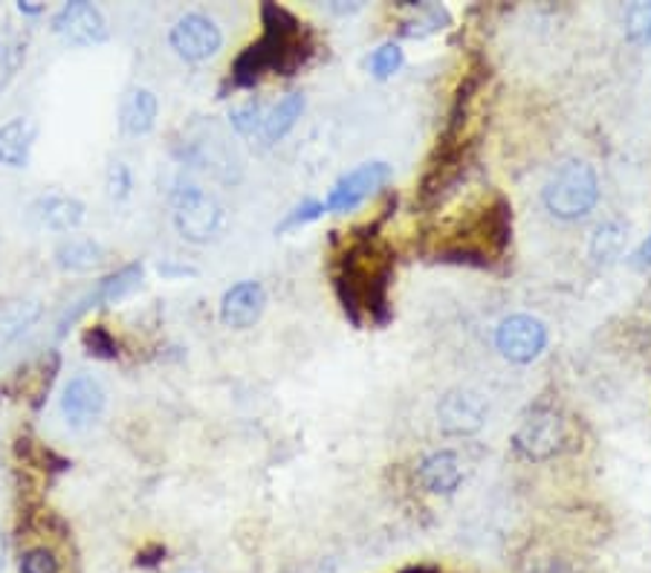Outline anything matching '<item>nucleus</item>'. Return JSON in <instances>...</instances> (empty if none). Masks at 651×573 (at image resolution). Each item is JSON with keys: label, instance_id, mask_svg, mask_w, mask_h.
<instances>
[{"label": "nucleus", "instance_id": "nucleus-19", "mask_svg": "<svg viewBox=\"0 0 651 573\" xmlns=\"http://www.w3.org/2000/svg\"><path fill=\"white\" fill-rule=\"evenodd\" d=\"M145 269L142 264H128L119 273L108 276L105 281H99L90 298H93V305H116V302H125L128 296L139 290V284H142Z\"/></svg>", "mask_w": 651, "mask_h": 573}, {"label": "nucleus", "instance_id": "nucleus-30", "mask_svg": "<svg viewBox=\"0 0 651 573\" xmlns=\"http://www.w3.org/2000/svg\"><path fill=\"white\" fill-rule=\"evenodd\" d=\"M524 573H576L568 559H559L553 553H533L524 562Z\"/></svg>", "mask_w": 651, "mask_h": 573}, {"label": "nucleus", "instance_id": "nucleus-10", "mask_svg": "<svg viewBox=\"0 0 651 573\" xmlns=\"http://www.w3.org/2000/svg\"><path fill=\"white\" fill-rule=\"evenodd\" d=\"M391 180V166L385 162H365V166L347 171L331 189L325 200V211H354Z\"/></svg>", "mask_w": 651, "mask_h": 573}, {"label": "nucleus", "instance_id": "nucleus-21", "mask_svg": "<svg viewBox=\"0 0 651 573\" xmlns=\"http://www.w3.org/2000/svg\"><path fill=\"white\" fill-rule=\"evenodd\" d=\"M38 313H41L38 302H18V305H9L7 310H3V316H0V336H3V339L18 336L21 330H27V325H32V322L38 319Z\"/></svg>", "mask_w": 651, "mask_h": 573}, {"label": "nucleus", "instance_id": "nucleus-14", "mask_svg": "<svg viewBox=\"0 0 651 573\" xmlns=\"http://www.w3.org/2000/svg\"><path fill=\"white\" fill-rule=\"evenodd\" d=\"M420 486L432 495H452L463 484V466L455 452H432L417 466Z\"/></svg>", "mask_w": 651, "mask_h": 573}, {"label": "nucleus", "instance_id": "nucleus-2", "mask_svg": "<svg viewBox=\"0 0 651 573\" xmlns=\"http://www.w3.org/2000/svg\"><path fill=\"white\" fill-rule=\"evenodd\" d=\"M264 36L240 52L231 65V88H255L267 73L293 76L310 59L313 41L293 12L264 3L260 9Z\"/></svg>", "mask_w": 651, "mask_h": 573}, {"label": "nucleus", "instance_id": "nucleus-20", "mask_svg": "<svg viewBox=\"0 0 651 573\" xmlns=\"http://www.w3.org/2000/svg\"><path fill=\"white\" fill-rule=\"evenodd\" d=\"M302 110H304L302 93L284 96L282 102L275 105V108L267 113V122H264V131H260L264 146H275L278 139L287 137V134L293 131V125L298 122V117H302Z\"/></svg>", "mask_w": 651, "mask_h": 573}, {"label": "nucleus", "instance_id": "nucleus-1", "mask_svg": "<svg viewBox=\"0 0 651 573\" xmlns=\"http://www.w3.org/2000/svg\"><path fill=\"white\" fill-rule=\"evenodd\" d=\"M391 278H394V255L376 238V224L365 226V233H354L336 261L333 287L345 307V316L356 327H362L365 319L374 325H385L391 319Z\"/></svg>", "mask_w": 651, "mask_h": 573}, {"label": "nucleus", "instance_id": "nucleus-6", "mask_svg": "<svg viewBox=\"0 0 651 573\" xmlns=\"http://www.w3.org/2000/svg\"><path fill=\"white\" fill-rule=\"evenodd\" d=\"M226 215L209 191L183 186L174 191V226L188 244H209L224 233Z\"/></svg>", "mask_w": 651, "mask_h": 573}, {"label": "nucleus", "instance_id": "nucleus-5", "mask_svg": "<svg viewBox=\"0 0 651 573\" xmlns=\"http://www.w3.org/2000/svg\"><path fill=\"white\" fill-rule=\"evenodd\" d=\"M564 443H568V423L559 414V408L550 403L530 406L521 414V423L513 432L515 455L530 464H542V461L556 457L564 449Z\"/></svg>", "mask_w": 651, "mask_h": 573}, {"label": "nucleus", "instance_id": "nucleus-4", "mask_svg": "<svg viewBox=\"0 0 651 573\" xmlns=\"http://www.w3.org/2000/svg\"><path fill=\"white\" fill-rule=\"evenodd\" d=\"M542 200L553 218H585L600 204V177L588 162H564L544 186Z\"/></svg>", "mask_w": 651, "mask_h": 573}, {"label": "nucleus", "instance_id": "nucleus-34", "mask_svg": "<svg viewBox=\"0 0 651 573\" xmlns=\"http://www.w3.org/2000/svg\"><path fill=\"white\" fill-rule=\"evenodd\" d=\"M7 565V539H3V533H0V567Z\"/></svg>", "mask_w": 651, "mask_h": 573}, {"label": "nucleus", "instance_id": "nucleus-18", "mask_svg": "<svg viewBox=\"0 0 651 573\" xmlns=\"http://www.w3.org/2000/svg\"><path fill=\"white\" fill-rule=\"evenodd\" d=\"M56 264L70 273H90L105 264V249L93 238H67L56 247Z\"/></svg>", "mask_w": 651, "mask_h": 573}, {"label": "nucleus", "instance_id": "nucleus-23", "mask_svg": "<svg viewBox=\"0 0 651 573\" xmlns=\"http://www.w3.org/2000/svg\"><path fill=\"white\" fill-rule=\"evenodd\" d=\"M625 36L634 45H651V3H634L625 12Z\"/></svg>", "mask_w": 651, "mask_h": 573}, {"label": "nucleus", "instance_id": "nucleus-33", "mask_svg": "<svg viewBox=\"0 0 651 573\" xmlns=\"http://www.w3.org/2000/svg\"><path fill=\"white\" fill-rule=\"evenodd\" d=\"M18 12H21V16H41L43 7L41 3H18Z\"/></svg>", "mask_w": 651, "mask_h": 573}, {"label": "nucleus", "instance_id": "nucleus-25", "mask_svg": "<svg viewBox=\"0 0 651 573\" xmlns=\"http://www.w3.org/2000/svg\"><path fill=\"white\" fill-rule=\"evenodd\" d=\"M620 244H622V226L620 224H605L596 229V235H593V244H591V253L596 261H608V258H614L617 253H620Z\"/></svg>", "mask_w": 651, "mask_h": 573}, {"label": "nucleus", "instance_id": "nucleus-8", "mask_svg": "<svg viewBox=\"0 0 651 573\" xmlns=\"http://www.w3.org/2000/svg\"><path fill=\"white\" fill-rule=\"evenodd\" d=\"M171 50L186 61H209L211 56L220 52L224 47V32L211 21L209 16H200V12H188L180 21L171 27Z\"/></svg>", "mask_w": 651, "mask_h": 573}, {"label": "nucleus", "instance_id": "nucleus-31", "mask_svg": "<svg viewBox=\"0 0 651 573\" xmlns=\"http://www.w3.org/2000/svg\"><path fill=\"white\" fill-rule=\"evenodd\" d=\"M631 264H634L637 269H649L651 267V235L649 238L637 247V253L631 255Z\"/></svg>", "mask_w": 651, "mask_h": 573}, {"label": "nucleus", "instance_id": "nucleus-16", "mask_svg": "<svg viewBox=\"0 0 651 573\" xmlns=\"http://www.w3.org/2000/svg\"><path fill=\"white\" fill-rule=\"evenodd\" d=\"M32 218L52 233H72L85 220V204L70 195H43L32 204Z\"/></svg>", "mask_w": 651, "mask_h": 573}, {"label": "nucleus", "instance_id": "nucleus-27", "mask_svg": "<svg viewBox=\"0 0 651 573\" xmlns=\"http://www.w3.org/2000/svg\"><path fill=\"white\" fill-rule=\"evenodd\" d=\"M21 573H61L58 567V559L52 556V551L47 547H32L21 556Z\"/></svg>", "mask_w": 651, "mask_h": 573}, {"label": "nucleus", "instance_id": "nucleus-32", "mask_svg": "<svg viewBox=\"0 0 651 573\" xmlns=\"http://www.w3.org/2000/svg\"><path fill=\"white\" fill-rule=\"evenodd\" d=\"M162 276H195V269L191 267H159Z\"/></svg>", "mask_w": 651, "mask_h": 573}, {"label": "nucleus", "instance_id": "nucleus-24", "mask_svg": "<svg viewBox=\"0 0 651 573\" xmlns=\"http://www.w3.org/2000/svg\"><path fill=\"white\" fill-rule=\"evenodd\" d=\"M403 50L397 45H383L379 50H374V56L368 59V70L376 79H391L403 67Z\"/></svg>", "mask_w": 651, "mask_h": 573}, {"label": "nucleus", "instance_id": "nucleus-11", "mask_svg": "<svg viewBox=\"0 0 651 573\" xmlns=\"http://www.w3.org/2000/svg\"><path fill=\"white\" fill-rule=\"evenodd\" d=\"M105 388H101L99 379L79 374L65 385V394H61V417L70 428L81 432V428L93 426L96 421L105 412Z\"/></svg>", "mask_w": 651, "mask_h": 573}, {"label": "nucleus", "instance_id": "nucleus-17", "mask_svg": "<svg viewBox=\"0 0 651 573\" xmlns=\"http://www.w3.org/2000/svg\"><path fill=\"white\" fill-rule=\"evenodd\" d=\"M159 113L157 96L148 88H134L125 93L122 105H119V128L128 137H145L154 131Z\"/></svg>", "mask_w": 651, "mask_h": 573}, {"label": "nucleus", "instance_id": "nucleus-28", "mask_svg": "<svg viewBox=\"0 0 651 573\" xmlns=\"http://www.w3.org/2000/svg\"><path fill=\"white\" fill-rule=\"evenodd\" d=\"M322 215H325V204H318V200H307V204L296 206V209L289 211L287 218H284V224L275 226V233H289V229L310 224V220L322 218Z\"/></svg>", "mask_w": 651, "mask_h": 573}, {"label": "nucleus", "instance_id": "nucleus-15", "mask_svg": "<svg viewBox=\"0 0 651 573\" xmlns=\"http://www.w3.org/2000/svg\"><path fill=\"white\" fill-rule=\"evenodd\" d=\"M38 137V122L29 117L9 119L0 125V166L27 168L32 157V146Z\"/></svg>", "mask_w": 651, "mask_h": 573}, {"label": "nucleus", "instance_id": "nucleus-7", "mask_svg": "<svg viewBox=\"0 0 651 573\" xmlns=\"http://www.w3.org/2000/svg\"><path fill=\"white\" fill-rule=\"evenodd\" d=\"M550 334L542 319L527 316V313H515L506 316L495 330V348L501 350L504 359L515 365H527L544 354Z\"/></svg>", "mask_w": 651, "mask_h": 573}, {"label": "nucleus", "instance_id": "nucleus-12", "mask_svg": "<svg viewBox=\"0 0 651 573\" xmlns=\"http://www.w3.org/2000/svg\"><path fill=\"white\" fill-rule=\"evenodd\" d=\"M437 421H441V428L446 435H477L486 423L484 399L472 392H448L437 406Z\"/></svg>", "mask_w": 651, "mask_h": 573}, {"label": "nucleus", "instance_id": "nucleus-9", "mask_svg": "<svg viewBox=\"0 0 651 573\" xmlns=\"http://www.w3.org/2000/svg\"><path fill=\"white\" fill-rule=\"evenodd\" d=\"M52 32L72 47L105 45L110 36L105 12L93 3H87V0H76V3L58 9V16L52 18Z\"/></svg>", "mask_w": 651, "mask_h": 573}, {"label": "nucleus", "instance_id": "nucleus-26", "mask_svg": "<svg viewBox=\"0 0 651 573\" xmlns=\"http://www.w3.org/2000/svg\"><path fill=\"white\" fill-rule=\"evenodd\" d=\"M85 348H87V354L96 356V359H116V354H119V350H116V339L101 325L87 327Z\"/></svg>", "mask_w": 651, "mask_h": 573}, {"label": "nucleus", "instance_id": "nucleus-3", "mask_svg": "<svg viewBox=\"0 0 651 573\" xmlns=\"http://www.w3.org/2000/svg\"><path fill=\"white\" fill-rule=\"evenodd\" d=\"M513 238V206L504 195H495L490 204L477 206L472 218L463 220L455 233L437 244L434 255L443 264H470L492 267L510 247Z\"/></svg>", "mask_w": 651, "mask_h": 573}, {"label": "nucleus", "instance_id": "nucleus-22", "mask_svg": "<svg viewBox=\"0 0 651 573\" xmlns=\"http://www.w3.org/2000/svg\"><path fill=\"white\" fill-rule=\"evenodd\" d=\"M231 128L238 134H244V137H253V134L264 131V122H267V110H264V105L258 102V99H249L246 105H240V108L231 110Z\"/></svg>", "mask_w": 651, "mask_h": 573}, {"label": "nucleus", "instance_id": "nucleus-13", "mask_svg": "<svg viewBox=\"0 0 651 573\" xmlns=\"http://www.w3.org/2000/svg\"><path fill=\"white\" fill-rule=\"evenodd\" d=\"M267 307V293L258 281H240L220 298V322L231 330H246L260 319Z\"/></svg>", "mask_w": 651, "mask_h": 573}, {"label": "nucleus", "instance_id": "nucleus-29", "mask_svg": "<svg viewBox=\"0 0 651 573\" xmlns=\"http://www.w3.org/2000/svg\"><path fill=\"white\" fill-rule=\"evenodd\" d=\"M105 186H108V195L114 197V200H125V197L130 195V189H134V177H130V168L125 166V162H110L108 180H105Z\"/></svg>", "mask_w": 651, "mask_h": 573}]
</instances>
